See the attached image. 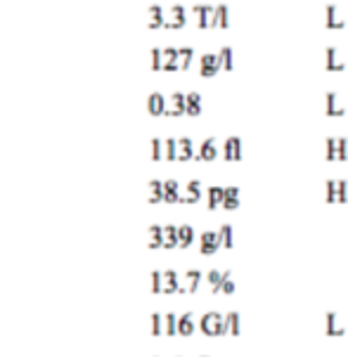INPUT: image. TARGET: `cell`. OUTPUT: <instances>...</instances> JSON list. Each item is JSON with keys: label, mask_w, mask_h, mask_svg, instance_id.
<instances>
[{"label": "cell", "mask_w": 348, "mask_h": 357, "mask_svg": "<svg viewBox=\"0 0 348 357\" xmlns=\"http://www.w3.org/2000/svg\"><path fill=\"white\" fill-rule=\"evenodd\" d=\"M220 322H223V314H220V312L202 314V320H199V331H202L204 336L216 339V336H220Z\"/></svg>", "instance_id": "6da1fadb"}, {"label": "cell", "mask_w": 348, "mask_h": 357, "mask_svg": "<svg viewBox=\"0 0 348 357\" xmlns=\"http://www.w3.org/2000/svg\"><path fill=\"white\" fill-rule=\"evenodd\" d=\"M223 159L225 161H242V137L230 135L223 142Z\"/></svg>", "instance_id": "7a4b0ae2"}, {"label": "cell", "mask_w": 348, "mask_h": 357, "mask_svg": "<svg viewBox=\"0 0 348 357\" xmlns=\"http://www.w3.org/2000/svg\"><path fill=\"white\" fill-rule=\"evenodd\" d=\"M202 284V272L199 270H187L180 279V286H178V293H195Z\"/></svg>", "instance_id": "3957f363"}, {"label": "cell", "mask_w": 348, "mask_h": 357, "mask_svg": "<svg viewBox=\"0 0 348 357\" xmlns=\"http://www.w3.org/2000/svg\"><path fill=\"white\" fill-rule=\"evenodd\" d=\"M202 199V182L199 180H189L187 185L183 187L180 197H178V203H197Z\"/></svg>", "instance_id": "277c9868"}, {"label": "cell", "mask_w": 348, "mask_h": 357, "mask_svg": "<svg viewBox=\"0 0 348 357\" xmlns=\"http://www.w3.org/2000/svg\"><path fill=\"white\" fill-rule=\"evenodd\" d=\"M168 17L164 22V29H183L185 24H187V10H185L183 5H173L171 10H168Z\"/></svg>", "instance_id": "5b68a950"}, {"label": "cell", "mask_w": 348, "mask_h": 357, "mask_svg": "<svg viewBox=\"0 0 348 357\" xmlns=\"http://www.w3.org/2000/svg\"><path fill=\"white\" fill-rule=\"evenodd\" d=\"M220 248L218 244V234L211 232V229H206V232H202V237H199V253L202 256H214L216 251Z\"/></svg>", "instance_id": "8992f818"}, {"label": "cell", "mask_w": 348, "mask_h": 357, "mask_svg": "<svg viewBox=\"0 0 348 357\" xmlns=\"http://www.w3.org/2000/svg\"><path fill=\"white\" fill-rule=\"evenodd\" d=\"M216 156H218V142H216V137H206L202 142V147L195 152L197 161H214Z\"/></svg>", "instance_id": "52a82bcc"}, {"label": "cell", "mask_w": 348, "mask_h": 357, "mask_svg": "<svg viewBox=\"0 0 348 357\" xmlns=\"http://www.w3.org/2000/svg\"><path fill=\"white\" fill-rule=\"evenodd\" d=\"M220 71V64H218V55H202L199 59V76L204 78H211Z\"/></svg>", "instance_id": "ba28073f"}, {"label": "cell", "mask_w": 348, "mask_h": 357, "mask_svg": "<svg viewBox=\"0 0 348 357\" xmlns=\"http://www.w3.org/2000/svg\"><path fill=\"white\" fill-rule=\"evenodd\" d=\"M324 26L327 29H336V31H341L343 26H346V22H343L341 17H339V7L334 5V3H330V5L324 7Z\"/></svg>", "instance_id": "9c48e42d"}, {"label": "cell", "mask_w": 348, "mask_h": 357, "mask_svg": "<svg viewBox=\"0 0 348 357\" xmlns=\"http://www.w3.org/2000/svg\"><path fill=\"white\" fill-rule=\"evenodd\" d=\"M178 286H180V275L176 270L161 272V293H178Z\"/></svg>", "instance_id": "30bf717a"}, {"label": "cell", "mask_w": 348, "mask_h": 357, "mask_svg": "<svg viewBox=\"0 0 348 357\" xmlns=\"http://www.w3.org/2000/svg\"><path fill=\"white\" fill-rule=\"evenodd\" d=\"M195 329H197V322H195V314L192 312H185V314L178 317V322H176V333L178 336H192Z\"/></svg>", "instance_id": "8fae6325"}, {"label": "cell", "mask_w": 348, "mask_h": 357, "mask_svg": "<svg viewBox=\"0 0 348 357\" xmlns=\"http://www.w3.org/2000/svg\"><path fill=\"white\" fill-rule=\"evenodd\" d=\"M185 114V95L183 93H173L171 99L166 102L164 116H183Z\"/></svg>", "instance_id": "7c38bea8"}, {"label": "cell", "mask_w": 348, "mask_h": 357, "mask_svg": "<svg viewBox=\"0 0 348 357\" xmlns=\"http://www.w3.org/2000/svg\"><path fill=\"white\" fill-rule=\"evenodd\" d=\"M195 159V144L189 137H180L176 140V161H189Z\"/></svg>", "instance_id": "4fadbf2b"}, {"label": "cell", "mask_w": 348, "mask_h": 357, "mask_svg": "<svg viewBox=\"0 0 348 357\" xmlns=\"http://www.w3.org/2000/svg\"><path fill=\"white\" fill-rule=\"evenodd\" d=\"M166 102H168V99H166L161 93H152L149 97H147V111H149L152 116H161V114L166 111Z\"/></svg>", "instance_id": "5bb4252c"}, {"label": "cell", "mask_w": 348, "mask_h": 357, "mask_svg": "<svg viewBox=\"0 0 348 357\" xmlns=\"http://www.w3.org/2000/svg\"><path fill=\"white\" fill-rule=\"evenodd\" d=\"M230 26V19H227V5H216L214 14H211V29H227Z\"/></svg>", "instance_id": "9a60e30c"}, {"label": "cell", "mask_w": 348, "mask_h": 357, "mask_svg": "<svg viewBox=\"0 0 348 357\" xmlns=\"http://www.w3.org/2000/svg\"><path fill=\"white\" fill-rule=\"evenodd\" d=\"M324 69H327V71H343V69H346V64L339 59V50L336 48L324 50Z\"/></svg>", "instance_id": "2e32d148"}, {"label": "cell", "mask_w": 348, "mask_h": 357, "mask_svg": "<svg viewBox=\"0 0 348 357\" xmlns=\"http://www.w3.org/2000/svg\"><path fill=\"white\" fill-rule=\"evenodd\" d=\"M185 114L187 116H199L202 114V95L199 93L185 95Z\"/></svg>", "instance_id": "e0dca14e"}, {"label": "cell", "mask_w": 348, "mask_h": 357, "mask_svg": "<svg viewBox=\"0 0 348 357\" xmlns=\"http://www.w3.org/2000/svg\"><path fill=\"white\" fill-rule=\"evenodd\" d=\"M324 333H327V336H343V333H346V329L339 324V317H336L334 312L324 314Z\"/></svg>", "instance_id": "ac0fdd59"}, {"label": "cell", "mask_w": 348, "mask_h": 357, "mask_svg": "<svg viewBox=\"0 0 348 357\" xmlns=\"http://www.w3.org/2000/svg\"><path fill=\"white\" fill-rule=\"evenodd\" d=\"M195 14H197V26H199V29H211L214 7L211 5H195Z\"/></svg>", "instance_id": "d6986e66"}, {"label": "cell", "mask_w": 348, "mask_h": 357, "mask_svg": "<svg viewBox=\"0 0 348 357\" xmlns=\"http://www.w3.org/2000/svg\"><path fill=\"white\" fill-rule=\"evenodd\" d=\"M147 201L149 203L164 201V182H161V180H152V182L147 185Z\"/></svg>", "instance_id": "ffe728a7"}, {"label": "cell", "mask_w": 348, "mask_h": 357, "mask_svg": "<svg viewBox=\"0 0 348 357\" xmlns=\"http://www.w3.org/2000/svg\"><path fill=\"white\" fill-rule=\"evenodd\" d=\"M216 234H218V244L223 248L235 246V229H232V225H220V229Z\"/></svg>", "instance_id": "44dd1931"}, {"label": "cell", "mask_w": 348, "mask_h": 357, "mask_svg": "<svg viewBox=\"0 0 348 357\" xmlns=\"http://www.w3.org/2000/svg\"><path fill=\"white\" fill-rule=\"evenodd\" d=\"M147 14H149V29H159V26H164L166 22V14H164V7L161 5H152L149 10H147Z\"/></svg>", "instance_id": "7402d4cb"}, {"label": "cell", "mask_w": 348, "mask_h": 357, "mask_svg": "<svg viewBox=\"0 0 348 357\" xmlns=\"http://www.w3.org/2000/svg\"><path fill=\"white\" fill-rule=\"evenodd\" d=\"M192 241H195V229H192V225H180V227H178V246L187 248V246H192Z\"/></svg>", "instance_id": "603a6c76"}, {"label": "cell", "mask_w": 348, "mask_h": 357, "mask_svg": "<svg viewBox=\"0 0 348 357\" xmlns=\"http://www.w3.org/2000/svg\"><path fill=\"white\" fill-rule=\"evenodd\" d=\"M180 197V185L176 180H166L164 182V203H178Z\"/></svg>", "instance_id": "cb8c5ba5"}, {"label": "cell", "mask_w": 348, "mask_h": 357, "mask_svg": "<svg viewBox=\"0 0 348 357\" xmlns=\"http://www.w3.org/2000/svg\"><path fill=\"white\" fill-rule=\"evenodd\" d=\"M218 64H220V69H223V71H232V69H235V57H232V48H230V45L220 48Z\"/></svg>", "instance_id": "d4e9b609"}, {"label": "cell", "mask_w": 348, "mask_h": 357, "mask_svg": "<svg viewBox=\"0 0 348 357\" xmlns=\"http://www.w3.org/2000/svg\"><path fill=\"white\" fill-rule=\"evenodd\" d=\"M161 232H164V244H161V246L164 248H176L178 246V227L176 225H164Z\"/></svg>", "instance_id": "484cf974"}, {"label": "cell", "mask_w": 348, "mask_h": 357, "mask_svg": "<svg viewBox=\"0 0 348 357\" xmlns=\"http://www.w3.org/2000/svg\"><path fill=\"white\" fill-rule=\"evenodd\" d=\"M324 114L327 116H343V109L339 104H336V93H327V97H324Z\"/></svg>", "instance_id": "4316f807"}, {"label": "cell", "mask_w": 348, "mask_h": 357, "mask_svg": "<svg viewBox=\"0 0 348 357\" xmlns=\"http://www.w3.org/2000/svg\"><path fill=\"white\" fill-rule=\"evenodd\" d=\"M223 317H225L227 333H230V336H239V333H242V322H239V312H227V314H223Z\"/></svg>", "instance_id": "83f0119b"}, {"label": "cell", "mask_w": 348, "mask_h": 357, "mask_svg": "<svg viewBox=\"0 0 348 357\" xmlns=\"http://www.w3.org/2000/svg\"><path fill=\"white\" fill-rule=\"evenodd\" d=\"M192 57H195V50L192 48H180L178 50V69H180V71H187L189 64H192Z\"/></svg>", "instance_id": "f1b7e54d"}, {"label": "cell", "mask_w": 348, "mask_h": 357, "mask_svg": "<svg viewBox=\"0 0 348 357\" xmlns=\"http://www.w3.org/2000/svg\"><path fill=\"white\" fill-rule=\"evenodd\" d=\"M147 234H149V248H161V244H164V232H161V225H149Z\"/></svg>", "instance_id": "f546056e"}, {"label": "cell", "mask_w": 348, "mask_h": 357, "mask_svg": "<svg viewBox=\"0 0 348 357\" xmlns=\"http://www.w3.org/2000/svg\"><path fill=\"white\" fill-rule=\"evenodd\" d=\"M218 293H225V296L235 293V282H232V272L230 270H225L223 275H220V289H218Z\"/></svg>", "instance_id": "4dcf8cb0"}, {"label": "cell", "mask_w": 348, "mask_h": 357, "mask_svg": "<svg viewBox=\"0 0 348 357\" xmlns=\"http://www.w3.org/2000/svg\"><path fill=\"white\" fill-rule=\"evenodd\" d=\"M220 201H223V187H208V208H220Z\"/></svg>", "instance_id": "1f68e13d"}, {"label": "cell", "mask_w": 348, "mask_h": 357, "mask_svg": "<svg viewBox=\"0 0 348 357\" xmlns=\"http://www.w3.org/2000/svg\"><path fill=\"white\" fill-rule=\"evenodd\" d=\"M176 322H178V314H173V312L164 314V336H178Z\"/></svg>", "instance_id": "d6a6232c"}, {"label": "cell", "mask_w": 348, "mask_h": 357, "mask_svg": "<svg viewBox=\"0 0 348 357\" xmlns=\"http://www.w3.org/2000/svg\"><path fill=\"white\" fill-rule=\"evenodd\" d=\"M324 159L330 161H336V137H327V140H324Z\"/></svg>", "instance_id": "836d02e7"}, {"label": "cell", "mask_w": 348, "mask_h": 357, "mask_svg": "<svg viewBox=\"0 0 348 357\" xmlns=\"http://www.w3.org/2000/svg\"><path fill=\"white\" fill-rule=\"evenodd\" d=\"M164 159L176 161V137H166L164 140Z\"/></svg>", "instance_id": "e575fe53"}, {"label": "cell", "mask_w": 348, "mask_h": 357, "mask_svg": "<svg viewBox=\"0 0 348 357\" xmlns=\"http://www.w3.org/2000/svg\"><path fill=\"white\" fill-rule=\"evenodd\" d=\"M348 159V140L346 137H336V161Z\"/></svg>", "instance_id": "d590c367"}, {"label": "cell", "mask_w": 348, "mask_h": 357, "mask_svg": "<svg viewBox=\"0 0 348 357\" xmlns=\"http://www.w3.org/2000/svg\"><path fill=\"white\" fill-rule=\"evenodd\" d=\"M348 201V182L346 180H336V203Z\"/></svg>", "instance_id": "8d00e7d4"}, {"label": "cell", "mask_w": 348, "mask_h": 357, "mask_svg": "<svg viewBox=\"0 0 348 357\" xmlns=\"http://www.w3.org/2000/svg\"><path fill=\"white\" fill-rule=\"evenodd\" d=\"M324 201L336 203V180H327L324 182Z\"/></svg>", "instance_id": "74e56055"}, {"label": "cell", "mask_w": 348, "mask_h": 357, "mask_svg": "<svg viewBox=\"0 0 348 357\" xmlns=\"http://www.w3.org/2000/svg\"><path fill=\"white\" fill-rule=\"evenodd\" d=\"M220 275H223L220 270H211L206 275V282H208V286H211V293H218V289H220Z\"/></svg>", "instance_id": "f35d334b"}, {"label": "cell", "mask_w": 348, "mask_h": 357, "mask_svg": "<svg viewBox=\"0 0 348 357\" xmlns=\"http://www.w3.org/2000/svg\"><path fill=\"white\" fill-rule=\"evenodd\" d=\"M152 336H164V314H152Z\"/></svg>", "instance_id": "ab89813d"}, {"label": "cell", "mask_w": 348, "mask_h": 357, "mask_svg": "<svg viewBox=\"0 0 348 357\" xmlns=\"http://www.w3.org/2000/svg\"><path fill=\"white\" fill-rule=\"evenodd\" d=\"M152 159L154 161L164 159V140H159V137H154L152 140Z\"/></svg>", "instance_id": "60d3db41"}, {"label": "cell", "mask_w": 348, "mask_h": 357, "mask_svg": "<svg viewBox=\"0 0 348 357\" xmlns=\"http://www.w3.org/2000/svg\"><path fill=\"white\" fill-rule=\"evenodd\" d=\"M161 64H164V55H161V50H152V69H154V71H161Z\"/></svg>", "instance_id": "b9f144b4"}, {"label": "cell", "mask_w": 348, "mask_h": 357, "mask_svg": "<svg viewBox=\"0 0 348 357\" xmlns=\"http://www.w3.org/2000/svg\"><path fill=\"white\" fill-rule=\"evenodd\" d=\"M152 291L154 293H161V270L152 272Z\"/></svg>", "instance_id": "7bdbcfd3"}, {"label": "cell", "mask_w": 348, "mask_h": 357, "mask_svg": "<svg viewBox=\"0 0 348 357\" xmlns=\"http://www.w3.org/2000/svg\"><path fill=\"white\" fill-rule=\"evenodd\" d=\"M202 357H206V355H202Z\"/></svg>", "instance_id": "ee69618b"}]
</instances>
